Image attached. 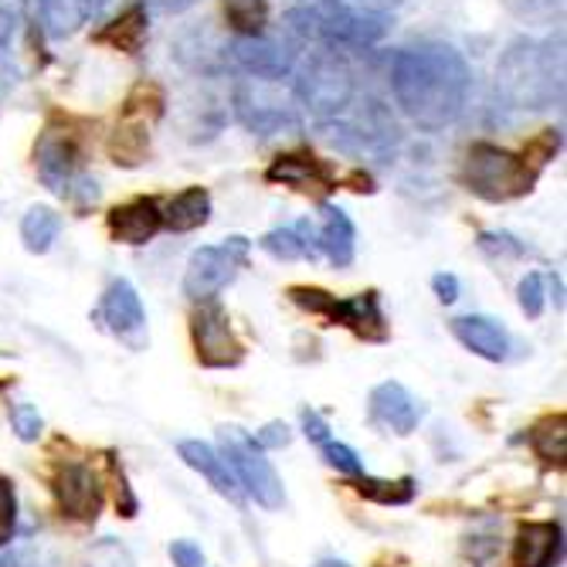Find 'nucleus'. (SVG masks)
Returning a JSON list of instances; mask_svg holds the SVG:
<instances>
[{"label": "nucleus", "mask_w": 567, "mask_h": 567, "mask_svg": "<svg viewBox=\"0 0 567 567\" xmlns=\"http://www.w3.org/2000/svg\"><path fill=\"white\" fill-rule=\"evenodd\" d=\"M499 95L513 110L544 113L564 102V31L513 38L496 65Z\"/></svg>", "instance_id": "2"}, {"label": "nucleus", "mask_w": 567, "mask_h": 567, "mask_svg": "<svg viewBox=\"0 0 567 567\" xmlns=\"http://www.w3.org/2000/svg\"><path fill=\"white\" fill-rule=\"evenodd\" d=\"M177 452H181V458L187 462V466L208 480L221 496H228L231 503H241V486L235 483V476L228 470V462L221 458V452H215L208 442H194V439L181 442Z\"/></svg>", "instance_id": "21"}, {"label": "nucleus", "mask_w": 567, "mask_h": 567, "mask_svg": "<svg viewBox=\"0 0 567 567\" xmlns=\"http://www.w3.org/2000/svg\"><path fill=\"white\" fill-rule=\"evenodd\" d=\"M476 241L489 259H520V255H527V245L509 231H483Z\"/></svg>", "instance_id": "35"}, {"label": "nucleus", "mask_w": 567, "mask_h": 567, "mask_svg": "<svg viewBox=\"0 0 567 567\" xmlns=\"http://www.w3.org/2000/svg\"><path fill=\"white\" fill-rule=\"evenodd\" d=\"M517 296H520V309H524V313H527L530 320H537V317L544 313V302H547L544 276H540V272H527L524 282H520V289H517Z\"/></svg>", "instance_id": "39"}, {"label": "nucleus", "mask_w": 567, "mask_h": 567, "mask_svg": "<svg viewBox=\"0 0 567 567\" xmlns=\"http://www.w3.org/2000/svg\"><path fill=\"white\" fill-rule=\"evenodd\" d=\"M259 248L279 262H296V259H317V228L309 221H299L292 228H272L259 238Z\"/></svg>", "instance_id": "24"}, {"label": "nucleus", "mask_w": 567, "mask_h": 567, "mask_svg": "<svg viewBox=\"0 0 567 567\" xmlns=\"http://www.w3.org/2000/svg\"><path fill=\"white\" fill-rule=\"evenodd\" d=\"M235 116L245 130L259 136H282L302 130L292 99L282 95L276 82H262V79H245L235 85Z\"/></svg>", "instance_id": "8"}, {"label": "nucleus", "mask_w": 567, "mask_h": 567, "mask_svg": "<svg viewBox=\"0 0 567 567\" xmlns=\"http://www.w3.org/2000/svg\"><path fill=\"white\" fill-rule=\"evenodd\" d=\"M164 228V208L157 197H133L110 212V235L123 245H146Z\"/></svg>", "instance_id": "16"}, {"label": "nucleus", "mask_w": 567, "mask_h": 567, "mask_svg": "<svg viewBox=\"0 0 567 567\" xmlns=\"http://www.w3.org/2000/svg\"><path fill=\"white\" fill-rule=\"evenodd\" d=\"M503 8L524 24H554L564 14V0H503Z\"/></svg>", "instance_id": "32"}, {"label": "nucleus", "mask_w": 567, "mask_h": 567, "mask_svg": "<svg viewBox=\"0 0 567 567\" xmlns=\"http://www.w3.org/2000/svg\"><path fill=\"white\" fill-rule=\"evenodd\" d=\"M320 452H323V458L330 462V466H333L337 473H343V476H350V480L364 476V462H360V455H357L350 445L327 439V442H320Z\"/></svg>", "instance_id": "34"}, {"label": "nucleus", "mask_w": 567, "mask_h": 567, "mask_svg": "<svg viewBox=\"0 0 567 567\" xmlns=\"http://www.w3.org/2000/svg\"><path fill=\"white\" fill-rule=\"evenodd\" d=\"M557 150H560V130H544L537 140L527 143L524 161H527L534 171H544V167L557 157Z\"/></svg>", "instance_id": "38"}, {"label": "nucleus", "mask_w": 567, "mask_h": 567, "mask_svg": "<svg viewBox=\"0 0 567 567\" xmlns=\"http://www.w3.org/2000/svg\"><path fill=\"white\" fill-rule=\"evenodd\" d=\"M266 181L286 184L302 194H327L337 187V174L313 153H282L266 171Z\"/></svg>", "instance_id": "15"}, {"label": "nucleus", "mask_w": 567, "mask_h": 567, "mask_svg": "<svg viewBox=\"0 0 567 567\" xmlns=\"http://www.w3.org/2000/svg\"><path fill=\"white\" fill-rule=\"evenodd\" d=\"M190 337H194V350H197V360L204 368L228 371V368H238L245 360V347L235 337L228 313L215 299L200 302V309L190 320Z\"/></svg>", "instance_id": "11"}, {"label": "nucleus", "mask_w": 567, "mask_h": 567, "mask_svg": "<svg viewBox=\"0 0 567 567\" xmlns=\"http://www.w3.org/2000/svg\"><path fill=\"white\" fill-rule=\"evenodd\" d=\"M317 567H350L347 560H320Z\"/></svg>", "instance_id": "46"}, {"label": "nucleus", "mask_w": 567, "mask_h": 567, "mask_svg": "<svg viewBox=\"0 0 567 567\" xmlns=\"http://www.w3.org/2000/svg\"><path fill=\"white\" fill-rule=\"evenodd\" d=\"M248 251H251V241L241 235H231L221 245L197 248L187 262V272H184V296L194 302L215 299L248 262Z\"/></svg>", "instance_id": "9"}, {"label": "nucleus", "mask_w": 567, "mask_h": 567, "mask_svg": "<svg viewBox=\"0 0 567 567\" xmlns=\"http://www.w3.org/2000/svg\"><path fill=\"white\" fill-rule=\"evenodd\" d=\"M106 150L116 167H140L150 153V126L140 120H120V126L110 133Z\"/></svg>", "instance_id": "26"}, {"label": "nucleus", "mask_w": 567, "mask_h": 567, "mask_svg": "<svg viewBox=\"0 0 567 567\" xmlns=\"http://www.w3.org/2000/svg\"><path fill=\"white\" fill-rule=\"evenodd\" d=\"M51 493H55L62 517L75 524H95L102 503H106V493H102V483L95 480V473L72 458L59 462L55 476H51Z\"/></svg>", "instance_id": "13"}, {"label": "nucleus", "mask_w": 567, "mask_h": 567, "mask_svg": "<svg viewBox=\"0 0 567 567\" xmlns=\"http://www.w3.org/2000/svg\"><path fill=\"white\" fill-rule=\"evenodd\" d=\"M225 18L235 38L262 34L269 24V0H225Z\"/></svg>", "instance_id": "30"}, {"label": "nucleus", "mask_w": 567, "mask_h": 567, "mask_svg": "<svg viewBox=\"0 0 567 567\" xmlns=\"http://www.w3.org/2000/svg\"><path fill=\"white\" fill-rule=\"evenodd\" d=\"M289 299L306 309V313H317L327 317L340 327H350L360 340H371V343H384L388 340V320H384V309L378 292H360L350 299H337L327 289H313V286H292Z\"/></svg>", "instance_id": "6"}, {"label": "nucleus", "mask_w": 567, "mask_h": 567, "mask_svg": "<svg viewBox=\"0 0 567 567\" xmlns=\"http://www.w3.org/2000/svg\"><path fill=\"white\" fill-rule=\"evenodd\" d=\"M432 289H435L439 302H445V306L458 299V279H455L452 272H439V276H432Z\"/></svg>", "instance_id": "42"}, {"label": "nucleus", "mask_w": 567, "mask_h": 567, "mask_svg": "<svg viewBox=\"0 0 567 567\" xmlns=\"http://www.w3.org/2000/svg\"><path fill=\"white\" fill-rule=\"evenodd\" d=\"M146 38H150V14H146L143 0H136V4H130L123 14H116L106 28L95 31L99 44H110V48L123 51V55H140Z\"/></svg>", "instance_id": "22"}, {"label": "nucleus", "mask_w": 567, "mask_h": 567, "mask_svg": "<svg viewBox=\"0 0 567 567\" xmlns=\"http://www.w3.org/2000/svg\"><path fill=\"white\" fill-rule=\"evenodd\" d=\"M540 171H534L524 153L503 150L496 143H473L458 167V184L480 200L506 204L534 190Z\"/></svg>", "instance_id": "4"}, {"label": "nucleus", "mask_w": 567, "mask_h": 567, "mask_svg": "<svg viewBox=\"0 0 567 567\" xmlns=\"http://www.w3.org/2000/svg\"><path fill=\"white\" fill-rule=\"evenodd\" d=\"M171 557H174L177 567H204V550L194 540H174Z\"/></svg>", "instance_id": "41"}, {"label": "nucleus", "mask_w": 567, "mask_h": 567, "mask_svg": "<svg viewBox=\"0 0 567 567\" xmlns=\"http://www.w3.org/2000/svg\"><path fill=\"white\" fill-rule=\"evenodd\" d=\"M302 429H306V435L313 439L317 445L330 439V435H327L330 429H327V422H323V419L317 415V411H302Z\"/></svg>", "instance_id": "44"}, {"label": "nucleus", "mask_w": 567, "mask_h": 567, "mask_svg": "<svg viewBox=\"0 0 567 567\" xmlns=\"http://www.w3.org/2000/svg\"><path fill=\"white\" fill-rule=\"evenodd\" d=\"M82 567H136V560H133V554H130V547H126L123 540H116V537H102V540H95V544L85 550Z\"/></svg>", "instance_id": "33"}, {"label": "nucleus", "mask_w": 567, "mask_h": 567, "mask_svg": "<svg viewBox=\"0 0 567 567\" xmlns=\"http://www.w3.org/2000/svg\"><path fill=\"white\" fill-rule=\"evenodd\" d=\"M0 567H18V557H0Z\"/></svg>", "instance_id": "47"}, {"label": "nucleus", "mask_w": 567, "mask_h": 567, "mask_svg": "<svg viewBox=\"0 0 567 567\" xmlns=\"http://www.w3.org/2000/svg\"><path fill=\"white\" fill-rule=\"evenodd\" d=\"M357 493L381 503V506H404V503L415 499V480L404 476L398 483H388V480H371L364 473V476H357Z\"/></svg>", "instance_id": "31"}, {"label": "nucleus", "mask_w": 567, "mask_h": 567, "mask_svg": "<svg viewBox=\"0 0 567 567\" xmlns=\"http://www.w3.org/2000/svg\"><path fill=\"white\" fill-rule=\"evenodd\" d=\"M452 333L462 347H470L483 360H493V364L509 357V333L493 317H458L452 320Z\"/></svg>", "instance_id": "18"}, {"label": "nucleus", "mask_w": 567, "mask_h": 567, "mask_svg": "<svg viewBox=\"0 0 567 567\" xmlns=\"http://www.w3.org/2000/svg\"><path fill=\"white\" fill-rule=\"evenodd\" d=\"M353 92H357L353 72L347 59L337 55L333 48H317L296 72V99L302 102V110H309L320 123L340 120L353 102Z\"/></svg>", "instance_id": "5"}, {"label": "nucleus", "mask_w": 567, "mask_h": 567, "mask_svg": "<svg viewBox=\"0 0 567 567\" xmlns=\"http://www.w3.org/2000/svg\"><path fill=\"white\" fill-rule=\"evenodd\" d=\"M350 4L357 8V11H364V14H374V18H384V14H391V11H398L404 0H350Z\"/></svg>", "instance_id": "43"}, {"label": "nucleus", "mask_w": 567, "mask_h": 567, "mask_svg": "<svg viewBox=\"0 0 567 567\" xmlns=\"http://www.w3.org/2000/svg\"><path fill=\"white\" fill-rule=\"evenodd\" d=\"M62 231V215L48 204H34L21 218V241L31 255H44Z\"/></svg>", "instance_id": "27"}, {"label": "nucleus", "mask_w": 567, "mask_h": 567, "mask_svg": "<svg viewBox=\"0 0 567 567\" xmlns=\"http://www.w3.org/2000/svg\"><path fill=\"white\" fill-rule=\"evenodd\" d=\"M11 429H14V435H18L21 442H38V439H41V429H44V422H41V415H38V408L28 404V401L11 404Z\"/></svg>", "instance_id": "37"}, {"label": "nucleus", "mask_w": 567, "mask_h": 567, "mask_svg": "<svg viewBox=\"0 0 567 567\" xmlns=\"http://www.w3.org/2000/svg\"><path fill=\"white\" fill-rule=\"evenodd\" d=\"M320 215H323V221L317 228V248L337 269H347L357 251V228H353L350 215L343 208H337V204H323Z\"/></svg>", "instance_id": "19"}, {"label": "nucleus", "mask_w": 567, "mask_h": 567, "mask_svg": "<svg viewBox=\"0 0 567 567\" xmlns=\"http://www.w3.org/2000/svg\"><path fill=\"white\" fill-rule=\"evenodd\" d=\"M221 458L235 483L266 509H279L286 503V489L272 462L266 458V449L255 445V439L241 429H221Z\"/></svg>", "instance_id": "7"}, {"label": "nucleus", "mask_w": 567, "mask_h": 567, "mask_svg": "<svg viewBox=\"0 0 567 567\" xmlns=\"http://www.w3.org/2000/svg\"><path fill=\"white\" fill-rule=\"evenodd\" d=\"M470 85V62L445 41L401 48L391 62V95L398 110L425 133H439L462 116Z\"/></svg>", "instance_id": "1"}, {"label": "nucleus", "mask_w": 567, "mask_h": 567, "mask_svg": "<svg viewBox=\"0 0 567 567\" xmlns=\"http://www.w3.org/2000/svg\"><path fill=\"white\" fill-rule=\"evenodd\" d=\"M92 14H95V0H38L41 31L51 41H65L79 34Z\"/></svg>", "instance_id": "23"}, {"label": "nucleus", "mask_w": 567, "mask_h": 567, "mask_svg": "<svg viewBox=\"0 0 567 567\" xmlns=\"http://www.w3.org/2000/svg\"><path fill=\"white\" fill-rule=\"evenodd\" d=\"M164 113H167V92L157 82H136L123 102V120H140L146 126H153Z\"/></svg>", "instance_id": "29"}, {"label": "nucleus", "mask_w": 567, "mask_h": 567, "mask_svg": "<svg viewBox=\"0 0 567 567\" xmlns=\"http://www.w3.org/2000/svg\"><path fill=\"white\" fill-rule=\"evenodd\" d=\"M212 221V194L204 187H187L177 197H171V204L164 208V228L184 235L194 231L200 225Z\"/></svg>", "instance_id": "25"}, {"label": "nucleus", "mask_w": 567, "mask_h": 567, "mask_svg": "<svg viewBox=\"0 0 567 567\" xmlns=\"http://www.w3.org/2000/svg\"><path fill=\"white\" fill-rule=\"evenodd\" d=\"M85 164V146H82V136L72 130V126H55L48 123L44 133L38 136L34 143V171L41 177V184L55 194H65L69 184L85 174L82 171Z\"/></svg>", "instance_id": "10"}, {"label": "nucleus", "mask_w": 567, "mask_h": 567, "mask_svg": "<svg viewBox=\"0 0 567 567\" xmlns=\"http://www.w3.org/2000/svg\"><path fill=\"white\" fill-rule=\"evenodd\" d=\"M251 439H255V445H259V449H282V445L292 442V432L282 422H269L262 432H255Z\"/></svg>", "instance_id": "40"}, {"label": "nucleus", "mask_w": 567, "mask_h": 567, "mask_svg": "<svg viewBox=\"0 0 567 567\" xmlns=\"http://www.w3.org/2000/svg\"><path fill=\"white\" fill-rule=\"evenodd\" d=\"M95 317L106 323V330L123 340L130 350H143L146 347V313L140 292L133 289L130 279H116L110 282V289L102 292V302L95 309Z\"/></svg>", "instance_id": "14"}, {"label": "nucleus", "mask_w": 567, "mask_h": 567, "mask_svg": "<svg viewBox=\"0 0 567 567\" xmlns=\"http://www.w3.org/2000/svg\"><path fill=\"white\" fill-rule=\"evenodd\" d=\"M231 62L248 75L262 82H282L296 72V48L272 34H245L228 44Z\"/></svg>", "instance_id": "12"}, {"label": "nucleus", "mask_w": 567, "mask_h": 567, "mask_svg": "<svg viewBox=\"0 0 567 567\" xmlns=\"http://www.w3.org/2000/svg\"><path fill=\"white\" fill-rule=\"evenodd\" d=\"M143 4H150V8H157V11H164V14H184V11H190L197 0H143Z\"/></svg>", "instance_id": "45"}, {"label": "nucleus", "mask_w": 567, "mask_h": 567, "mask_svg": "<svg viewBox=\"0 0 567 567\" xmlns=\"http://www.w3.org/2000/svg\"><path fill=\"white\" fill-rule=\"evenodd\" d=\"M286 28L317 48H368L384 34V18L357 11L350 0H292Z\"/></svg>", "instance_id": "3"}, {"label": "nucleus", "mask_w": 567, "mask_h": 567, "mask_svg": "<svg viewBox=\"0 0 567 567\" xmlns=\"http://www.w3.org/2000/svg\"><path fill=\"white\" fill-rule=\"evenodd\" d=\"M530 449L547 462V466H564L567 458V419L564 415H550L544 422H537L530 429Z\"/></svg>", "instance_id": "28"}, {"label": "nucleus", "mask_w": 567, "mask_h": 567, "mask_svg": "<svg viewBox=\"0 0 567 567\" xmlns=\"http://www.w3.org/2000/svg\"><path fill=\"white\" fill-rule=\"evenodd\" d=\"M18 530V493L14 483L0 476V547H8Z\"/></svg>", "instance_id": "36"}, {"label": "nucleus", "mask_w": 567, "mask_h": 567, "mask_svg": "<svg viewBox=\"0 0 567 567\" xmlns=\"http://www.w3.org/2000/svg\"><path fill=\"white\" fill-rule=\"evenodd\" d=\"M425 408L411 398V391L398 381H384L371 391V419L394 435H411L419 429Z\"/></svg>", "instance_id": "17"}, {"label": "nucleus", "mask_w": 567, "mask_h": 567, "mask_svg": "<svg viewBox=\"0 0 567 567\" xmlns=\"http://www.w3.org/2000/svg\"><path fill=\"white\" fill-rule=\"evenodd\" d=\"M560 537L557 524H524L513 544V567H554L564 547Z\"/></svg>", "instance_id": "20"}]
</instances>
